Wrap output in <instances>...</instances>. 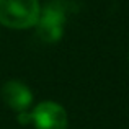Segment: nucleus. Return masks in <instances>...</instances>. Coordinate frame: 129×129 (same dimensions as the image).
Returning a JSON list of instances; mask_svg holds the SVG:
<instances>
[{
	"label": "nucleus",
	"instance_id": "nucleus-4",
	"mask_svg": "<svg viewBox=\"0 0 129 129\" xmlns=\"http://www.w3.org/2000/svg\"><path fill=\"white\" fill-rule=\"evenodd\" d=\"M0 96L3 103L15 113H25L33 105V93L28 85L20 80H7L0 88Z\"/></svg>",
	"mask_w": 129,
	"mask_h": 129
},
{
	"label": "nucleus",
	"instance_id": "nucleus-2",
	"mask_svg": "<svg viewBox=\"0 0 129 129\" xmlns=\"http://www.w3.org/2000/svg\"><path fill=\"white\" fill-rule=\"evenodd\" d=\"M66 25V8L59 2H49L39 13L36 23V33L43 43H57L64 35Z\"/></svg>",
	"mask_w": 129,
	"mask_h": 129
},
{
	"label": "nucleus",
	"instance_id": "nucleus-3",
	"mask_svg": "<svg viewBox=\"0 0 129 129\" xmlns=\"http://www.w3.org/2000/svg\"><path fill=\"white\" fill-rule=\"evenodd\" d=\"M29 124L35 129H67V111L57 101H41L29 111Z\"/></svg>",
	"mask_w": 129,
	"mask_h": 129
},
{
	"label": "nucleus",
	"instance_id": "nucleus-1",
	"mask_svg": "<svg viewBox=\"0 0 129 129\" xmlns=\"http://www.w3.org/2000/svg\"><path fill=\"white\" fill-rule=\"evenodd\" d=\"M39 0H0V25L5 28H33L39 20Z\"/></svg>",
	"mask_w": 129,
	"mask_h": 129
}]
</instances>
